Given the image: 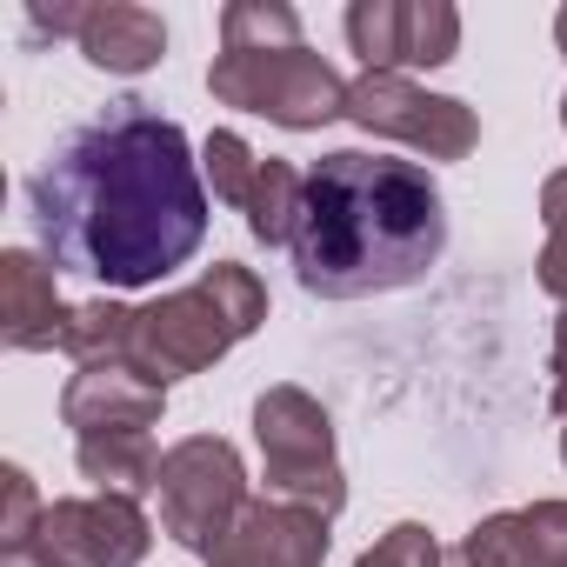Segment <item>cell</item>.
<instances>
[{"label":"cell","instance_id":"1","mask_svg":"<svg viewBox=\"0 0 567 567\" xmlns=\"http://www.w3.org/2000/svg\"><path fill=\"white\" fill-rule=\"evenodd\" d=\"M28 214L54 267L107 288H154L207 240V181L181 121L114 101L28 181Z\"/></svg>","mask_w":567,"mask_h":567},{"label":"cell","instance_id":"2","mask_svg":"<svg viewBox=\"0 0 567 567\" xmlns=\"http://www.w3.org/2000/svg\"><path fill=\"white\" fill-rule=\"evenodd\" d=\"M447 247V200L427 167L334 147L308 174V207L295 234V274L321 301L401 295L434 274Z\"/></svg>","mask_w":567,"mask_h":567},{"label":"cell","instance_id":"3","mask_svg":"<svg viewBox=\"0 0 567 567\" xmlns=\"http://www.w3.org/2000/svg\"><path fill=\"white\" fill-rule=\"evenodd\" d=\"M267 321V288L260 274L240 260H214L194 288H174L147 308H134V334H127V368H141L147 381H187L200 368H214L234 341H247Z\"/></svg>","mask_w":567,"mask_h":567},{"label":"cell","instance_id":"4","mask_svg":"<svg viewBox=\"0 0 567 567\" xmlns=\"http://www.w3.org/2000/svg\"><path fill=\"white\" fill-rule=\"evenodd\" d=\"M207 94L288 134H315L348 114V81L308 41L301 48H220L207 68Z\"/></svg>","mask_w":567,"mask_h":567},{"label":"cell","instance_id":"5","mask_svg":"<svg viewBox=\"0 0 567 567\" xmlns=\"http://www.w3.org/2000/svg\"><path fill=\"white\" fill-rule=\"evenodd\" d=\"M254 441H260V467H267V494L295 501L315 514H341L348 507V474L334 454V421L308 388H267L254 401Z\"/></svg>","mask_w":567,"mask_h":567},{"label":"cell","instance_id":"6","mask_svg":"<svg viewBox=\"0 0 567 567\" xmlns=\"http://www.w3.org/2000/svg\"><path fill=\"white\" fill-rule=\"evenodd\" d=\"M161 527L187 547V554H214V540L240 520L247 494V467L234 454V441L220 434H187L161 454Z\"/></svg>","mask_w":567,"mask_h":567},{"label":"cell","instance_id":"7","mask_svg":"<svg viewBox=\"0 0 567 567\" xmlns=\"http://www.w3.org/2000/svg\"><path fill=\"white\" fill-rule=\"evenodd\" d=\"M348 121L368 134H388L427 161H467L481 141V121L454 94H427L408 74H361L348 81Z\"/></svg>","mask_w":567,"mask_h":567},{"label":"cell","instance_id":"8","mask_svg":"<svg viewBox=\"0 0 567 567\" xmlns=\"http://www.w3.org/2000/svg\"><path fill=\"white\" fill-rule=\"evenodd\" d=\"M147 547H154V520L141 514V501L74 494V501H48L21 554H34L41 567H141Z\"/></svg>","mask_w":567,"mask_h":567},{"label":"cell","instance_id":"9","mask_svg":"<svg viewBox=\"0 0 567 567\" xmlns=\"http://www.w3.org/2000/svg\"><path fill=\"white\" fill-rule=\"evenodd\" d=\"M348 48L368 61V74L447 68L461 54V8H447V0H354Z\"/></svg>","mask_w":567,"mask_h":567},{"label":"cell","instance_id":"10","mask_svg":"<svg viewBox=\"0 0 567 567\" xmlns=\"http://www.w3.org/2000/svg\"><path fill=\"white\" fill-rule=\"evenodd\" d=\"M328 527H334V520L315 514V507H295V501L260 494V501H247L240 520L214 540L207 567H321L328 547H334Z\"/></svg>","mask_w":567,"mask_h":567},{"label":"cell","instance_id":"11","mask_svg":"<svg viewBox=\"0 0 567 567\" xmlns=\"http://www.w3.org/2000/svg\"><path fill=\"white\" fill-rule=\"evenodd\" d=\"M167 408V388L147 381L127 361H101V368H74L61 388V421L74 427V441L94 434H154Z\"/></svg>","mask_w":567,"mask_h":567},{"label":"cell","instance_id":"12","mask_svg":"<svg viewBox=\"0 0 567 567\" xmlns=\"http://www.w3.org/2000/svg\"><path fill=\"white\" fill-rule=\"evenodd\" d=\"M68 301L54 288V267L28 247H8L0 254V341L21 348V354H41V348H61V328H68Z\"/></svg>","mask_w":567,"mask_h":567},{"label":"cell","instance_id":"13","mask_svg":"<svg viewBox=\"0 0 567 567\" xmlns=\"http://www.w3.org/2000/svg\"><path fill=\"white\" fill-rule=\"evenodd\" d=\"M81 54L101 74H147L167 54V21L141 8V0H101L81 21Z\"/></svg>","mask_w":567,"mask_h":567},{"label":"cell","instance_id":"14","mask_svg":"<svg viewBox=\"0 0 567 567\" xmlns=\"http://www.w3.org/2000/svg\"><path fill=\"white\" fill-rule=\"evenodd\" d=\"M74 467L101 494H127V501H141V494L161 487L154 434H94V441H74Z\"/></svg>","mask_w":567,"mask_h":567},{"label":"cell","instance_id":"15","mask_svg":"<svg viewBox=\"0 0 567 567\" xmlns=\"http://www.w3.org/2000/svg\"><path fill=\"white\" fill-rule=\"evenodd\" d=\"M301 207H308V174L295 161H260V181H254V200H247V234L260 247H295L301 234Z\"/></svg>","mask_w":567,"mask_h":567},{"label":"cell","instance_id":"16","mask_svg":"<svg viewBox=\"0 0 567 567\" xmlns=\"http://www.w3.org/2000/svg\"><path fill=\"white\" fill-rule=\"evenodd\" d=\"M127 334H134V308L121 301H81L61 328V354L74 368H101V361H127Z\"/></svg>","mask_w":567,"mask_h":567},{"label":"cell","instance_id":"17","mask_svg":"<svg viewBox=\"0 0 567 567\" xmlns=\"http://www.w3.org/2000/svg\"><path fill=\"white\" fill-rule=\"evenodd\" d=\"M220 48H301V14L288 0H234L220 8Z\"/></svg>","mask_w":567,"mask_h":567},{"label":"cell","instance_id":"18","mask_svg":"<svg viewBox=\"0 0 567 567\" xmlns=\"http://www.w3.org/2000/svg\"><path fill=\"white\" fill-rule=\"evenodd\" d=\"M200 174H207L214 200H227V207H240V214H247L254 181H260V154H254L234 127H214V134H207V147H200Z\"/></svg>","mask_w":567,"mask_h":567},{"label":"cell","instance_id":"19","mask_svg":"<svg viewBox=\"0 0 567 567\" xmlns=\"http://www.w3.org/2000/svg\"><path fill=\"white\" fill-rule=\"evenodd\" d=\"M540 227H547V247H540V288L560 301V315H567V167H554L547 181H540Z\"/></svg>","mask_w":567,"mask_h":567},{"label":"cell","instance_id":"20","mask_svg":"<svg viewBox=\"0 0 567 567\" xmlns=\"http://www.w3.org/2000/svg\"><path fill=\"white\" fill-rule=\"evenodd\" d=\"M41 514H48V501L34 494V481H28V467H0V554H21L28 540H34V527H41Z\"/></svg>","mask_w":567,"mask_h":567},{"label":"cell","instance_id":"21","mask_svg":"<svg viewBox=\"0 0 567 567\" xmlns=\"http://www.w3.org/2000/svg\"><path fill=\"white\" fill-rule=\"evenodd\" d=\"M461 554L474 560V567H527V540H520V507L514 514H487L467 540H461Z\"/></svg>","mask_w":567,"mask_h":567},{"label":"cell","instance_id":"22","mask_svg":"<svg viewBox=\"0 0 567 567\" xmlns=\"http://www.w3.org/2000/svg\"><path fill=\"white\" fill-rule=\"evenodd\" d=\"M520 540H527V567H567V501L520 507Z\"/></svg>","mask_w":567,"mask_h":567},{"label":"cell","instance_id":"23","mask_svg":"<svg viewBox=\"0 0 567 567\" xmlns=\"http://www.w3.org/2000/svg\"><path fill=\"white\" fill-rule=\"evenodd\" d=\"M354 567H441V540L421 520H394Z\"/></svg>","mask_w":567,"mask_h":567},{"label":"cell","instance_id":"24","mask_svg":"<svg viewBox=\"0 0 567 567\" xmlns=\"http://www.w3.org/2000/svg\"><path fill=\"white\" fill-rule=\"evenodd\" d=\"M547 408L567 414V315L554 321V381H547Z\"/></svg>","mask_w":567,"mask_h":567},{"label":"cell","instance_id":"25","mask_svg":"<svg viewBox=\"0 0 567 567\" xmlns=\"http://www.w3.org/2000/svg\"><path fill=\"white\" fill-rule=\"evenodd\" d=\"M0 567H41L34 554H0Z\"/></svg>","mask_w":567,"mask_h":567},{"label":"cell","instance_id":"26","mask_svg":"<svg viewBox=\"0 0 567 567\" xmlns=\"http://www.w3.org/2000/svg\"><path fill=\"white\" fill-rule=\"evenodd\" d=\"M441 567H474V560H467L461 547H447V554H441Z\"/></svg>","mask_w":567,"mask_h":567},{"label":"cell","instance_id":"27","mask_svg":"<svg viewBox=\"0 0 567 567\" xmlns=\"http://www.w3.org/2000/svg\"><path fill=\"white\" fill-rule=\"evenodd\" d=\"M554 41H560V54H567V8L554 14Z\"/></svg>","mask_w":567,"mask_h":567},{"label":"cell","instance_id":"28","mask_svg":"<svg viewBox=\"0 0 567 567\" xmlns=\"http://www.w3.org/2000/svg\"><path fill=\"white\" fill-rule=\"evenodd\" d=\"M560 127H567V94H560Z\"/></svg>","mask_w":567,"mask_h":567},{"label":"cell","instance_id":"29","mask_svg":"<svg viewBox=\"0 0 567 567\" xmlns=\"http://www.w3.org/2000/svg\"><path fill=\"white\" fill-rule=\"evenodd\" d=\"M560 461H567V427H560Z\"/></svg>","mask_w":567,"mask_h":567}]
</instances>
